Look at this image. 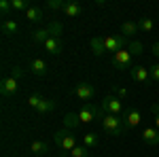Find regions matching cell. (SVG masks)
<instances>
[{"label":"cell","instance_id":"cell-10","mask_svg":"<svg viewBox=\"0 0 159 157\" xmlns=\"http://www.w3.org/2000/svg\"><path fill=\"white\" fill-rule=\"evenodd\" d=\"M30 72L36 74V76H47V64H45V60L34 58V60L30 62Z\"/></svg>","mask_w":159,"mask_h":157},{"label":"cell","instance_id":"cell-13","mask_svg":"<svg viewBox=\"0 0 159 157\" xmlns=\"http://www.w3.org/2000/svg\"><path fill=\"white\" fill-rule=\"evenodd\" d=\"M25 19H28V21H32V24H38V21H43V19H45V11H43V9H38V7H30V9L25 11Z\"/></svg>","mask_w":159,"mask_h":157},{"label":"cell","instance_id":"cell-19","mask_svg":"<svg viewBox=\"0 0 159 157\" xmlns=\"http://www.w3.org/2000/svg\"><path fill=\"white\" fill-rule=\"evenodd\" d=\"M136 32H138V24L136 21H125L121 25V36L123 38H132Z\"/></svg>","mask_w":159,"mask_h":157},{"label":"cell","instance_id":"cell-1","mask_svg":"<svg viewBox=\"0 0 159 157\" xmlns=\"http://www.w3.org/2000/svg\"><path fill=\"white\" fill-rule=\"evenodd\" d=\"M102 130L108 134V136H121L127 127H125V123L119 115H104V119H102Z\"/></svg>","mask_w":159,"mask_h":157},{"label":"cell","instance_id":"cell-28","mask_svg":"<svg viewBox=\"0 0 159 157\" xmlns=\"http://www.w3.org/2000/svg\"><path fill=\"white\" fill-rule=\"evenodd\" d=\"M47 28H49L51 36H57V38H60V34H61V30H64V28H61V24H57V21H51V24L47 25Z\"/></svg>","mask_w":159,"mask_h":157},{"label":"cell","instance_id":"cell-36","mask_svg":"<svg viewBox=\"0 0 159 157\" xmlns=\"http://www.w3.org/2000/svg\"><path fill=\"white\" fill-rule=\"evenodd\" d=\"M155 127L159 130V115H155Z\"/></svg>","mask_w":159,"mask_h":157},{"label":"cell","instance_id":"cell-34","mask_svg":"<svg viewBox=\"0 0 159 157\" xmlns=\"http://www.w3.org/2000/svg\"><path fill=\"white\" fill-rule=\"evenodd\" d=\"M153 53H155V55H159V43H155V45H153Z\"/></svg>","mask_w":159,"mask_h":157},{"label":"cell","instance_id":"cell-21","mask_svg":"<svg viewBox=\"0 0 159 157\" xmlns=\"http://www.w3.org/2000/svg\"><path fill=\"white\" fill-rule=\"evenodd\" d=\"M32 38H34V43H47L51 38V32H49V28H40V30H36L34 34H32Z\"/></svg>","mask_w":159,"mask_h":157},{"label":"cell","instance_id":"cell-4","mask_svg":"<svg viewBox=\"0 0 159 157\" xmlns=\"http://www.w3.org/2000/svg\"><path fill=\"white\" fill-rule=\"evenodd\" d=\"M112 66H115L117 70H127V68H134V66H132V53H129L127 49L117 51V53L112 55Z\"/></svg>","mask_w":159,"mask_h":157},{"label":"cell","instance_id":"cell-22","mask_svg":"<svg viewBox=\"0 0 159 157\" xmlns=\"http://www.w3.org/2000/svg\"><path fill=\"white\" fill-rule=\"evenodd\" d=\"M53 109H55V100H47V98H45V100L40 102V106L36 109V113L38 115H47V113H51Z\"/></svg>","mask_w":159,"mask_h":157},{"label":"cell","instance_id":"cell-2","mask_svg":"<svg viewBox=\"0 0 159 157\" xmlns=\"http://www.w3.org/2000/svg\"><path fill=\"white\" fill-rule=\"evenodd\" d=\"M53 140H55V145L60 146L61 151H68V153L72 151L74 146H79L76 145V136H74L70 130H66V127H64V130H57L55 136H53Z\"/></svg>","mask_w":159,"mask_h":157},{"label":"cell","instance_id":"cell-20","mask_svg":"<svg viewBox=\"0 0 159 157\" xmlns=\"http://www.w3.org/2000/svg\"><path fill=\"white\" fill-rule=\"evenodd\" d=\"M30 151H32L34 155H45V153L49 151V145H47L45 140H34L32 146H30Z\"/></svg>","mask_w":159,"mask_h":157},{"label":"cell","instance_id":"cell-33","mask_svg":"<svg viewBox=\"0 0 159 157\" xmlns=\"http://www.w3.org/2000/svg\"><path fill=\"white\" fill-rule=\"evenodd\" d=\"M115 94H117V98L121 100V98H125V89H115Z\"/></svg>","mask_w":159,"mask_h":157},{"label":"cell","instance_id":"cell-15","mask_svg":"<svg viewBox=\"0 0 159 157\" xmlns=\"http://www.w3.org/2000/svg\"><path fill=\"white\" fill-rule=\"evenodd\" d=\"M79 125H81L79 113H68V115L64 117V127H66V130H70V132H72L74 127H79Z\"/></svg>","mask_w":159,"mask_h":157},{"label":"cell","instance_id":"cell-9","mask_svg":"<svg viewBox=\"0 0 159 157\" xmlns=\"http://www.w3.org/2000/svg\"><path fill=\"white\" fill-rule=\"evenodd\" d=\"M140 121H142V113L140 110H127L125 113V117H123V123H125V127H136V125H140Z\"/></svg>","mask_w":159,"mask_h":157},{"label":"cell","instance_id":"cell-18","mask_svg":"<svg viewBox=\"0 0 159 157\" xmlns=\"http://www.w3.org/2000/svg\"><path fill=\"white\" fill-rule=\"evenodd\" d=\"M17 30H19V25H17L15 19H4V21H2V34L13 36V34H17Z\"/></svg>","mask_w":159,"mask_h":157},{"label":"cell","instance_id":"cell-5","mask_svg":"<svg viewBox=\"0 0 159 157\" xmlns=\"http://www.w3.org/2000/svg\"><path fill=\"white\" fill-rule=\"evenodd\" d=\"M102 38H104V47H106V51H110L112 55H115L117 51L125 49V45H127V38H123V36H102Z\"/></svg>","mask_w":159,"mask_h":157},{"label":"cell","instance_id":"cell-12","mask_svg":"<svg viewBox=\"0 0 159 157\" xmlns=\"http://www.w3.org/2000/svg\"><path fill=\"white\" fill-rule=\"evenodd\" d=\"M81 11H83L81 2H76V0H68V2H66V9H64V15H66V17H79Z\"/></svg>","mask_w":159,"mask_h":157},{"label":"cell","instance_id":"cell-6","mask_svg":"<svg viewBox=\"0 0 159 157\" xmlns=\"http://www.w3.org/2000/svg\"><path fill=\"white\" fill-rule=\"evenodd\" d=\"M74 94H76V98L81 102H89L96 96V89H93V85H89V83H79L74 87Z\"/></svg>","mask_w":159,"mask_h":157},{"label":"cell","instance_id":"cell-27","mask_svg":"<svg viewBox=\"0 0 159 157\" xmlns=\"http://www.w3.org/2000/svg\"><path fill=\"white\" fill-rule=\"evenodd\" d=\"M70 157H89V149H85V146H74L72 151H70Z\"/></svg>","mask_w":159,"mask_h":157},{"label":"cell","instance_id":"cell-25","mask_svg":"<svg viewBox=\"0 0 159 157\" xmlns=\"http://www.w3.org/2000/svg\"><path fill=\"white\" fill-rule=\"evenodd\" d=\"M43 100H45V98L40 96V94H30V98H28V104H30L32 109L36 110L38 106H40V102H43Z\"/></svg>","mask_w":159,"mask_h":157},{"label":"cell","instance_id":"cell-26","mask_svg":"<svg viewBox=\"0 0 159 157\" xmlns=\"http://www.w3.org/2000/svg\"><path fill=\"white\" fill-rule=\"evenodd\" d=\"M47 9H51V11H64L66 9V2L64 0H47Z\"/></svg>","mask_w":159,"mask_h":157},{"label":"cell","instance_id":"cell-14","mask_svg":"<svg viewBox=\"0 0 159 157\" xmlns=\"http://www.w3.org/2000/svg\"><path fill=\"white\" fill-rule=\"evenodd\" d=\"M45 49H47V53H51V55H60L61 53V40L57 36H51L47 43H45Z\"/></svg>","mask_w":159,"mask_h":157},{"label":"cell","instance_id":"cell-3","mask_svg":"<svg viewBox=\"0 0 159 157\" xmlns=\"http://www.w3.org/2000/svg\"><path fill=\"white\" fill-rule=\"evenodd\" d=\"M100 106L104 109V113H108V115H119V117H121V113H123V102L115 96V94L106 96L104 100H102Z\"/></svg>","mask_w":159,"mask_h":157},{"label":"cell","instance_id":"cell-11","mask_svg":"<svg viewBox=\"0 0 159 157\" xmlns=\"http://www.w3.org/2000/svg\"><path fill=\"white\" fill-rule=\"evenodd\" d=\"M132 76H134V81H138V83H148L151 70L144 68V66H134V68H132Z\"/></svg>","mask_w":159,"mask_h":157},{"label":"cell","instance_id":"cell-16","mask_svg":"<svg viewBox=\"0 0 159 157\" xmlns=\"http://www.w3.org/2000/svg\"><path fill=\"white\" fill-rule=\"evenodd\" d=\"M89 45H91V51H93V55H104V53H106V47H104V38H91V40H89Z\"/></svg>","mask_w":159,"mask_h":157},{"label":"cell","instance_id":"cell-8","mask_svg":"<svg viewBox=\"0 0 159 157\" xmlns=\"http://www.w3.org/2000/svg\"><path fill=\"white\" fill-rule=\"evenodd\" d=\"M140 136H142V142H147V145H151V146L159 145V130L157 127H144Z\"/></svg>","mask_w":159,"mask_h":157},{"label":"cell","instance_id":"cell-31","mask_svg":"<svg viewBox=\"0 0 159 157\" xmlns=\"http://www.w3.org/2000/svg\"><path fill=\"white\" fill-rule=\"evenodd\" d=\"M148 70H151V79L159 83V64H153V66H151Z\"/></svg>","mask_w":159,"mask_h":157},{"label":"cell","instance_id":"cell-7","mask_svg":"<svg viewBox=\"0 0 159 157\" xmlns=\"http://www.w3.org/2000/svg\"><path fill=\"white\" fill-rule=\"evenodd\" d=\"M17 89H19V85H17V79H13V76H7V79H2V83H0V94L4 98H13L17 94Z\"/></svg>","mask_w":159,"mask_h":157},{"label":"cell","instance_id":"cell-23","mask_svg":"<svg viewBox=\"0 0 159 157\" xmlns=\"http://www.w3.org/2000/svg\"><path fill=\"white\" fill-rule=\"evenodd\" d=\"M153 28H155V21L151 19V17H142L140 21H138V30H142V32H153Z\"/></svg>","mask_w":159,"mask_h":157},{"label":"cell","instance_id":"cell-29","mask_svg":"<svg viewBox=\"0 0 159 157\" xmlns=\"http://www.w3.org/2000/svg\"><path fill=\"white\" fill-rule=\"evenodd\" d=\"M11 4H13V11H28L30 9L25 0H11Z\"/></svg>","mask_w":159,"mask_h":157},{"label":"cell","instance_id":"cell-30","mask_svg":"<svg viewBox=\"0 0 159 157\" xmlns=\"http://www.w3.org/2000/svg\"><path fill=\"white\" fill-rule=\"evenodd\" d=\"M11 9H13L11 0H0V13H2L4 17H9V13H11Z\"/></svg>","mask_w":159,"mask_h":157},{"label":"cell","instance_id":"cell-32","mask_svg":"<svg viewBox=\"0 0 159 157\" xmlns=\"http://www.w3.org/2000/svg\"><path fill=\"white\" fill-rule=\"evenodd\" d=\"M13 79H21L24 76V70L19 68V66H13V74H11Z\"/></svg>","mask_w":159,"mask_h":157},{"label":"cell","instance_id":"cell-17","mask_svg":"<svg viewBox=\"0 0 159 157\" xmlns=\"http://www.w3.org/2000/svg\"><path fill=\"white\" fill-rule=\"evenodd\" d=\"M98 145H100V138H98V134H96V132H89V134L83 136V146H85V149L91 151V149H96Z\"/></svg>","mask_w":159,"mask_h":157},{"label":"cell","instance_id":"cell-24","mask_svg":"<svg viewBox=\"0 0 159 157\" xmlns=\"http://www.w3.org/2000/svg\"><path fill=\"white\" fill-rule=\"evenodd\" d=\"M142 43H138V40H129V45H127V51L132 53V55H140L142 53Z\"/></svg>","mask_w":159,"mask_h":157},{"label":"cell","instance_id":"cell-35","mask_svg":"<svg viewBox=\"0 0 159 157\" xmlns=\"http://www.w3.org/2000/svg\"><path fill=\"white\" fill-rule=\"evenodd\" d=\"M153 113H155V115H159V102L155 104V106H153Z\"/></svg>","mask_w":159,"mask_h":157}]
</instances>
